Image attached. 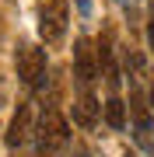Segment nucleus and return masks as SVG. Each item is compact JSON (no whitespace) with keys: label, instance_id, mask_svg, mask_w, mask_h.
Listing matches in <instances>:
<instances>
[{"label":"nucleus","instance_id":"39448f33","mask_svg":"<svg viewBox=\"0 0 154 157\" xmlns=\"http://www.w3.org/2000/svg\"><path fill=\"white\" fill-rule=\"evenodd\" d=\"M130 112H133V140H137L144 150H154V140H151L154 119H151V112H147V101H144L140 91H133V94H130Z\"/></svg>","mask_w":154,"mask_h":157},{"label":"nucleus","instance_id":"0eeeda50","mask_svg":"<svg viewBox=\"0 0 154 157\" xmlns=\"http://www.w3.org/2000/svg\"><path fill=\"white\" fill-rule=\"evenodd\" d=\"M98 112H102V105H98L95 91H81L77 101H74V122L81 129H95L98 126Z\"/></svg>","mask_w":154,"mask_h":157},{"label":"nucleus","instance_id":"20e7f679","mask_svg":"<svg viewBox=\"0 0 154 157\" xmlns=\"http://www.w3.org/2000/svg\"><path fill=\"white\" fill-rule=\"evenodd\" d=\"M74 80L81 91H95V80H98V49H91L84 35L74 39Z\"/></svg>","mask_w":154,"mask_h":157},{"label":"nucleus","instance_id":"1a4fd4ad","mask_svg":"<svg viewBox=\"0 0 154 157\" xmlns=\"http://www.w3.org/2000/svg\"><path fill=\"white\" fill-rule=\"evenodd\" d=\"M74 7H77V14H81V17H91V11H95V0H74Z\"/></svg>","mask_w":154,"mask_h":157},{"label":"nucleus","instance_id":"2eb2a0df","mask_svg":"<svg viewBox=\"0 0 154 157\" xmlns=\"http://www.w3.org/2000/svg\"><path fill=\"white\" fill-rule=\"evenodd\" d=\"M0 101H4V94H0Z\"/></svg>","mask_w":154,"mask_h":157},{"label":"nucleus","instance_id":"f03ea898","mask_svg":"<svg viewBox=\"0 0 154 157\" xmlns=\"http://www.w3.org/2000/svg\"><path fill=\"white\" fill-rule=\"evenodd\" d=\"M46 70H49V52L46 45H35V42H18L14 49V73L25 87H42L46 84Z\"/></svg>","mask_w":154,"mask_h":157},{"label":"nucleus","instance_id":"7ed1b4c3","mask_svg":"<svg viewBox=\"0 0 154 157\" xmlns=\"http://www.w3.org/2000/svg\"><path fill=\"white\" fill-rule=\"evenodd\" d=\"M70 4L67 0H39V39L46 45H60L67 39Z\"/></svg>","mask_w":154,"mask_h":157},{"label":"nucleus","instance_id":"f257e3e1","mask_svg":"<svg viewBox=\"0 0 154 157\" xmlns=\"http://www.w3.org/2000/svg\"><path fill=\"white\" fill-rule=\"evenodd\" d=\"M67 143H70V122L63 119L56 101H46L42 115H39V126H35V147H39V154H56Z\"/></svg>","mask_w":154,"mask_h":157},{"label":"nucleus","instance_id":"f8f14e48","mask_svg":"<svg viewBox=\"0 0 154 157\" xmlns=\"http://www.w3.org/2000/svg\"><path fill=\"white\" fill-rule=\"evenodd\" d=\"M151 105H154V91H151Z\"/></svg>","mask_w":154,"mask_h":157},{"label":"nucleus","instance_id":"423d86ee","mask_svg":"<svg viewBox=\"0 0 154 157\" xmlns=\"http://www.w3.org/2000/svg\"><path fill=\"white\" fill-rule=\"evenodd\" d=\"M32 115H35L32 101L18 105V112H14V119H11V126H7V147H11V150H18V147L28 140V133H32Z\"/></svg>","mask_w":154,"mask_h":157},{"label":"nucleus","instance_id":"ddd939ff","mask_svg":"<svg viewBox=\"0 0 154 157\" xmlns=\"http://www.w3.org/2000/svg\"><path fill=\"white\" fill-rule=\"evenodd\" d=\"M123 157H137V154H123Z\"/></svg>","mask_w":154,"mask_h":157},{"label":"nucleus","instance_id":"9b49d317","mask_svg":"<svg viewBox=\"0 0 154 157\" xmlns=\"http://www.w3.org/2000/svg\"><path fill=\"white\" fill-rule=\"evenodd\" d=\"M74 157H91V154H88V150H77V154H74Z\"/></svg>","mask_w":154,"mask_h":157},{"label":"nucleus","instance_id":"6e6552de","mask_svg":"<svg viewBox=\"0 0 154 157\" xmlns=\"http://www.w3.org/2000/svg\"><path fill=\"white\" fill-rule=\"evenodd\" d=\"M126 108H130V105L119 98V91H109V98H105V105H102L105 126L116 129V133H123V129H126Z\"/></svg>","mask_w":154,"mask_h":157},{"label":"nucleus","instance_id":"9d476101","mask_svg":"<svg viewBox=\"0 0 154 157\" xmlns=\"http://www.w3.org/2000/svg\"><path fill=\"white\" fill-rule=\"evenodd\" d=\"M147 49L154 52V17H151V21H147Z\"/></svg>","mask_w":154,"mask_h":157},{"label":"nucleus","instance_id":"4468645a","mask_svg":"<svg viewBox=\"0 0 154 157\" xmlns=\"http://www.w3.org/2000/svg\"><path fill=\"white\" fill-rule=\"evenodd\" d=\"M39 157H53V154H39Z\"/></svg>","mask_w":154,"mask_h":157}]
</instances>
